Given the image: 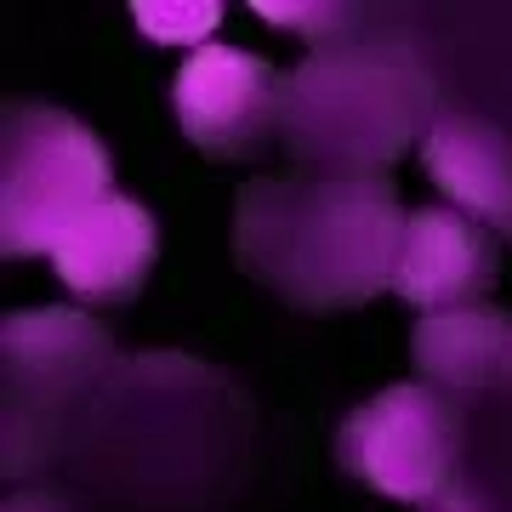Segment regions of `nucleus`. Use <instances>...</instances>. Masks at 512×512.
<instances>
[{
	"instance_id": "nucleus-7",
	"label": "nucleus",
	"mask_w": 512,
	"mask_h": 512,
	"mask_svg": "<svg viewBox=\"0 0 512 512\" xmlns=\"http://www.w3.org/2000/svg\"><path fill=\"white\" fill-rule=\"evenodd\" d=\"M131 18L143 23V35H154V40H205L222 23V6H211V0H188V6H171V0H165V6L137 0Z\"/></svg>"
},
{
	"instance_id": "nucleus-4",
	"label": "nucleus",
	"mask_w": 512,
	"mask_h": 512,
	"mask_svg": "<svg viewBox=\"0 0 512 512\" xmlns=\"http://www.w3.org/2000/svg\"><path fill=\"white\" fill-rule=\"evenodd\" d=\"M268 69L234 46H200L177 74V114L183 131L211 154H245L262 131Z\"/></svg>"
},
{
	"instance_id": "nucleus-3",
	"label": "nucleus",
	"mask_w": 512,
	"mask_h": 512,
	"mask_svg": "<svg viewBox=\"0 0 512 512\" xmlns=\"http://www.w3.org/2000/svg\"><path fill=\"white\" fill-rule=\"evenodd\" d=\"M154 245H160V234H154V217L143 205L126 200V194H103L92 211H80L57 234L52 268L74 296L109 302V296H131L143 285Z\"/></svg>"
},
{
	"instance_id": "nucleus-6",
	"label": "nucleus",
	"mask_w": 512,
	"mask_h": 512,
	"mask_svg": "<svg viewBox=\"0 0 512 512\" xmlns=\"http://www.w3.org/2000/svg\"><path fill=\"white\" fill-rule=\"evenodd\" d=\"M427 171L439 177L461 205H473L484 217L512 222V154L484 131L450 126L427 143Z\"/></svg>"
},
{
	"instance_id": "nucleus-1",
	"label": "nucleus",
	"mask_w": 512,
	"mask_h": 512,
	"mask_svg": "<svg viewBox=\"0 0 512 512\" xmlns=\"http://www.w3.org/2000/svg\"><path fill=\"white\" fill-rule=\"evenodd\" d=\"M109 194V160L92 131L52 109H23L6 143V251H52L80 211Z\"/></svg>"
},
{
	"instance_id": "nucleus-5",
	"label": "nucleus",
	"mask_w": 512,
	"mask_h": 512,
	"mask_svg": "<svg viewBox=\"0 0 512 512\" xmlns=\"http://www.w3.org/2000/svg\"><path fill=\"white\" fill-rule=\"evenodd\" d=\"M490 245L484 234H473L456 211H416L410 228H404L399 245V268H393V285L410 302H456V296H473L484 279H490Z\"/></svg>"
},
{
	"instance_id": "nucleus-2",
	"label": "nucleus",
	"mask_w": 512,
	"mask_h": 512,
	"mask_svg": "<svg viewBox=\"0 0 512 512\" xmlns=\"http://www.w3.org/2000/svg\"><path fill=\"white\" fill-rule=\"evenodd\" d=\"M450 416L421 387H387L342 433V461L393 501H427L450 478Z\"/></svg>"
}]
</instances>
